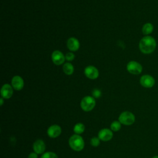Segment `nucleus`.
Returning a JSON list of instances; mask_svg holds the SVG:
<instances>
[{"mask_svg": "<svg viewBox=\"0 0 158 158\" xmlns=\"http://www.w3.org/2000/svg\"><path fill=\"white\" fill-rule=\"evenodd\" d=\"M90 144L93 147H97L100 144V139L98 137H93L90 140Z\"/></svg>", "mask_w": 158, "mask_h": 158, "instance_id": "20", "label": "nucleus"}, {"mask_svg": "<svg viewBox=\"0 0 158 158\" xmlns=\"http://www.w3.org/2000/svg\"><path fill=\"white\" fill-rule=\"evenodd\" d=\"M121 128V123L119 121H114L110 124V129L112 131H117Z\"/></svg>", "mask_w": 158, "mask_h": 158, "instance_id": "18", "label": "nucleus"}, {"mask_svg": "<svg viewBox=\"0 0 158 158\" xmlns=\"http://www.w3.org/2000/svg\"><path fill=\"white\" fill-rule=\"evenodd\" d=\"M61 132V127L57 125H52L50 126L47 130V134L48 136L51 138H56L58 137L60 135Z\"/></svg>", "mask_w": 158, "mask_h": 158, "instance_id": "8", "label": "nucleus"}, {"mask_svg": "<svg viewBox=\"0 0 158 158\" xmlns=\"http://www.w3.org/2000/svg\"><path fill=\"white\" fill-rule=\"evenodd\" d=\"M33 149L35 152L38 154H41L44 153L46 149V145L42 139L36 140L33 144Z\"/></svg>", "mask_w": 158, "mask_h": 158, "instance_id": "12", "label": "nucleus"}, {"mask_svg": "<svg viewBox=\"0 0 158 158\" xmlns=\"http://www.w3.org/2000/svg\"><path fill=\"white\" fill-rule=\"evenodd\" d=\"M113 137V133L112 130L108 128L101 129L98 133V138L102 141H108Z\"/></svg>", "mask_w": 158, "mask_h": 158, "instance_id": "9", "label": "nucleus"}, {"mask_svg": "<svg viewBox=\"0 0 158 158\" xmlns=\"http://www.w3.org/2000/svg\"><path fill=\"white\" fill-rule=\"evenodd\" d=\"M69 144L72 149L75 151H81L85 146L84 140L80 135H72L69 140Z\"/></svg>", "mask_w": 158, "mask_h": 158, "instance_id": "2", "label": "nucleus"}, {"mask_svg": "<svg viewBox=\"0 0 158 158\" xmlns=\"http://www.w3.org/2000/svg\"><path fill=\"white\" fill-rule=\"evenodd\" d=\"M84 73L87 78L91 79V80L96 79L99 76L98 70L95 67L92 66V65L87 66L85 69Z\"/></svg>", "mask_w": 158, "mask_h": 158, "instance_id": "7", "label": "nucleus"}, {"mask_svg": "<svg viewBox=\"0 0 158 158\" xmlns=\"http://www.w3.org/2000/svg\"><path fill=\"white\" fill-rule=\"evenodd\" d=\"M128 72L133 75H138L141 73L143 67L142 65L136 61H130L127 65Z\"/></svg>", "mask_w": 158, "mask_h": 158, "instance_id": "5", "label": "nucleus"}, {"mask_svg": "<svg viewBox=\"0 0 158 158\" xmlns=\"http://www.w3.org/2000/svg\"><path fill=\"white\" fill-rule=\"evenodd\" d=\"M0 101H1V106H2L3 102H4V101H3V98H1L0 99Z\"/></svg>", "mask_w": 158, "mask_h": 158, "instance_id": "24", "label": "nucleus"}, {"mask_svg": "<svg viewBox=\"0 0 158 158\" xmlns=\"http://www.w3.org/2000/svg\"><path fill=\"white\" fill-rule=\"evenodd\" d=\"M63 71L66 75H72L74 71L73 66L72 65V64L69 62H67L64 64V65H63Z\"/></svg>", "mask_w": 158, "mask_h": 158, "instance_id": "16", "label": "nucleus"}, {"mask_svg": "<svg viewBox=\"0 0 158 158\" xmlns=\"http://www.w3.org/2000/svg\"><path fill=\"white\" fill-rule=\"evenodd\" d=\"M65 57L68 61H72L75 58V55L72 52H68L66 54Z\"/></svg>", "mask_w": 158, "mask_h": 158, "instance_id": "22", "label": "nucleus"}, {"mask_svg": "<svg viewBox=\"0 0 158 158\" xmlns=\"http://www.w3.org/2000/svg\"><path fill=\"white\" fill-rule=\"evenodd\" d=\"M156 45V41L152 36H146L141 39L139 43V48L143 54H149L154 51Z\"/></svg>", "mask_w": 158, "mask_h": 158, "instance_id": "1", "label": "nucleus"}, {"mask_svg": "<svg viewBox=\"0 0 158 158\" xmlns=\"http://www.w3.org/2000/svg\"><path fill=\"white\" fill-rule=\"evenodd\" d=\"M11 84H12V88L15 90L20 91L23 88L24 81L21 77L16 75L12 78Z\"/></svg>", "mask_w": 158, "mask_h": 158, "instance_id": "11", "label": "nucleus"}, {"mask_svg": "<svg viewBox=\"0 0 158 158\" xmlns=\"http://www.w3.org/2000/svg\"><path fill=\"white\" fill-rule=\"evenodd\" d=\"M118 121L124 125H131L135 122V116L131 112L124 111L120 114Z\"/></svg>", "mask_w": 158, "mask_h": 158, "instance_id": "3", "label": "nucleus"}, {"mask_svg": "<svg viewBox=\"0 0 158 158\" xmlns=\"http://www.w3.org/2000/svg\"><path fill=\"white\" fill-rule=\"evenodd\" d=\"M96 105V101L93 97L87 96L84 97L80 102V106L83 110L89 112L92 110Z\"/></svg>", "mask_w": 158, "mask_h": 158, "instance_id": "4", "label": "nucleus"}, {"mask_svg": "<svg viewBox=\"0 0 158 158\" xmlns=\"http://www.w3.org/2000/svg\"><path fill=\"white\" fill-rule=\"evenodd\" d=\"M28 158H38V154L33 152H31L29 155Z\"/></svg>", "mask_w": 158, "mask_h": 158, "instance_id": "23", "label": "nucleus"}, {"mask_svg": "<svg viewBox=\"0 0 158 158\" xmlns=\"http://www.w3.org/2000/svg\"><path fill=\"white\" fill-rule=\"evenodd\" d=\"M139 82L142 86L146 88H150L154 85L155 79L150 75H144L141 77Z\"/></svg>", "mask_w": 158, "mask_h": 158, "instance_id": "6", "label": "nucleus"}, {"mask_svg": "<svg viewBox=\"0 0 158 158\" xmlns=\"http://www.w3.org/2000/svg\"><path fill=\"white\" fill-rule=\"evenodd\" d=\"M85 127L82 123H77L73 127V131L77 135H80L85 131Z\"/></svg>", "mask_w": 158, "mask_h": 158, "instance_id": "17", "label": "nucleus"}, {"mask_svg": "<svg viewBox=\"0 0 158 158\" xmlns=\"http://www.w3.org/2000/svg\"><path fill=\"white\" fill-rule=\"evenodd\" d=\"M67 45L69 49L72 51H76L80 48V43L78 40L73 37H71L67 40Z\"/></svg>", "mask_w": 158, "mask_h": 158, "instance_id": "14", "label": "nucleus"}, {"mask_svg": "<svg viewBox=\"0 0 158 158\" xmlns=\"http://www.w3.org/2000/svg\"><path fill=\"white\" fill-rule=\"evenodd\" d=\"M53 63L57 65H61L64 62L65 57L60 51H54L51 56Z\"/></svg>", "mask_w": 158, "mask_h": 158, "instance_id": "10", "label": "nucleus"}, {"mask_svg": "<svg viewBox=\"0 0 158 158\" xmlns=\"http://www.w3.org/2000/svg\"><path fill=\"white\" fill-rule=\"evenodd\" d=\"M41 158H58L57 154L53 152H46L43 154Z\"/></svg>", "mask_w": 158, "mask_h": 158, "instance_id": "19", "label": "nucleus"}, {"mask_svg": "<svg viewBox=\"0 0 158 158\" xmlns=\"http://www.w3.org/2000/svg\"><path fill=\"white\" fill-rule=\"evenodd\" d=\"M152 158H158V156H154Z\"/></svg>", "mask_w": 158, "mask_h": 158, "instance_id": "25", "label": "nucleus"}, {"mask_svg": "<svg viewBox=\"0 0 158 158\" xmlns=\"http://www.w3.org/2000/svg\"><path fill=\"white\" fill-rule=\"evenodd\" d=\"M92 95L94 98H98L101 96V92L98 89H94L92 92Z\"/></svg>", "mask_w": 158, "mask_h": 158, "instance_id": "21", "label": "nucleus"}, {"mask_svg": "<svg viewBox=\"0 0 158 158\" xmlns=\"http://www.w3.org/2000/svg\"><path fill=\"white\" fill-rule=\"evenodd\" d=\"M13 94L12 87L9 84H4L1 89V95L2 98L9 99Z\"/></svg>", "mask_w": 158, "mask_h": 158, "instance_id": "13", "label": "nucleus"}, {"mask_svg": "<svg viewBox=\"0 0 158 158\" xmlns=\"http://www.w3.org/2000/svg\"><path fill=\"white\" fill-rule=\"evenodd\" d=\"M154 30V27L151 23H146L142 27V32L144 35L148 36V35L151 34Z\"/></svg>", "mask_w": 158, "mask_h": 158, "instance_id": "15", "label": "nucleus"}]
</instances>
